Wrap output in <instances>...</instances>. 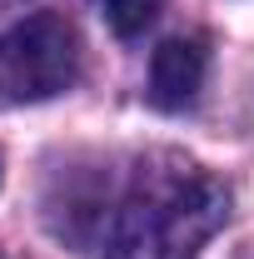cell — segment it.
<instances>
[{
    "instance_id": "1",
    "label": "cell",
    "mask_w": 254,
    "mask_h": 259,
    "mask_svg": "<svg viewBox=\"0 0 254 259\" xmlns=\"http://www.w3.org/2000/svg\"><path fill=\"white\" fill-rule=\"evenodd\" d=\"M229 214L224 185L185 155L140 160L115 209L105 259H199Z\"/></svg>"
},
{
    "instance_id": "4",
    "label": "cell",
    "mask_w": 254,
    "mask_h": 259,
    "mask_svg": "<svg viewBox=\"0 0 254 259\" xmlns=\"http://www.w3.org/2000/svg\"><path fill=\"white\" fill-rule=\"evenodd\" d=\"M159 10H164V0H105V20H110V30L125 35V40H130V35H140Z\"/></svg>"
},
{
    "instance_id": "3",
    "label": "cell",
    "mask_w": 254,
    "mask_h": 259,
    "mask_svg": "<svg viewBox=\"0 0 254 259\" xmlns=\"http://www.w3.org/2000/svg\"><path fill=\"white\" fill-rule=\"evenodd\" d=\"M204 75H209V50H204V40H199V35H170L155 55H150V90H145V95H150L155 110L175 115V110H185V105L199 100Z\"/></svg>"
},
{
    "instance_id": "2",
    "label": "cell",
    "mask_w": 254,
    "mask_h": 259,
    "mask_svg": "<svg viewBox=\"0 0 254 259\" xmlns=\"http://www.w3.org/2000/svg\"><path fill=\"white\" fill-rule=\"evenodd\" d=\"M80 30L40 10L0 35V105H40L80 80Z\"/></svg>"
}]
</instances>
